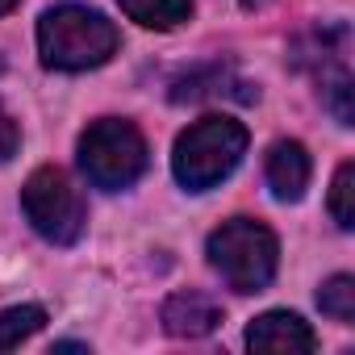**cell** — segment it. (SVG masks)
Listing matches in <instances>:
<instances>
[{"label": "cell", "instance_id": "1", "mask_svg": "<svg viewBox=\"0 0 355 355\" xmlns=\"http://www.w3.org/2000/svg\"><path fill=\"white\" fill-rule=\"evenodd\" d=\"M117 26L84 5H55L38 21V55L51 71H88L117 55Z\"/></svg>", "mask_w": 355, "mask_h": 355}, {"label": "cell", "instance_id": "2", "mask_svg": "<svg viewBox=\"0 0 355 355\" xmlns=\"http://www.w3.org/2000/svg\"><path fill=\"white\" fill-rule=\"evenodd\" d=\"M247 125L234 117H201L193 121L171 150V171L189 193H209L243 163Z\"/></svg>", "mask_w": 355, "mask_h": 355}, {"label": "cell", "instance_id": "3", "mask_svg": "<svg viewBox=\"0 0 355 355\" xmlns=\"http://www.w3.org/2000/svg\"><path fill=\"white\" fill-rule=\"evenodd\" d=\"M209 263L234 293H263L280 268L276 234L255 218H230L209 234Z\"/></svg>", "mask_w": 355, "mask_h": 355}, {"label": "cell", "instance_id": "4", "mask_svg": "<svg viewBox=\"0 0 355 355\" xmlns=\"http://www.w3.org/2000/svg\"><path fill=\"white\" fill-rule=\"evenodd\" d=\"M80 167L92 189L121 193L146 171V138L125 117H101L80 134Z\"/></svg>", "mask_w": 355, "mask_h": 355}, {"label": "cell", "instance_id": "5", "mask_svg": "<svg viewBox=\"0 0 355 355\" xmlns=\"http://www.w3.org/2000/svg\"><path fill=\"white\" fill-rule=\"evenodd\" d=\"M21 209L30 226L55 247H71L88 230V205L63 167H38L30 175L21 189Z\"/></svg>", "mask_w": 355, "mask_h": 355}, {"label": "cell", "instance_id": "6", "mask_svg": "<svg viewBox=\"0 0 355 355\" xmlns=\"http://www.w3.org/2000/svg\"><path fill=\"white\" fill-rule=\"evenodd\" d=\"M247 347L268 351V355H309L318 347V334L309 330L305 318L288 309H268L247 326Z\"/></svg>", "mask_w": 355, "mask_h": 355}, {"label": "cell", "instance_id": "7", "mask_svg": "<svg viewBox=\"0 0 355 355\" xmlns=\"http://www.w3.org/2000/svg\"><path fill=\"white\" fill-rule=\"evenodd\" d=\"M222 326V305L209 293H175L163 301V330L175 338H205Z\"/></svg>", "mask_w": 355, "mask_h": 355}, {"label": "cell", "instance_id": "8", "mask_svg": "<svg viewBox=\"0 0 355 355\" xmlns=\"http://www.w3.org/2000/svg\"><path fill=\"white\" fill-rule=\"evenodd\" d=\"M309 175H313V163H309V150L301 142L280 138L268 150V184H272L276 201H301L309 189Z\"/></svg>", "mask_w": 355, "mask_h": 355}, {"label": "cell", "instance_id": "9", "mask_svg": "<svg viewBox=\"0 0 355 355\" xmlns=\"http://www.w3.org/2000/svg\"><path fill=\"white\" fill-rule=\"evenodd\" d=\"M121 13L146 30H175L193 17V0H117Z\"/></svg>", "mask_w": 355, "mask_h": 355}, {"label": "cell", "instance_id": "10", "mask_svg": "<svg viewBox=\"0 0 355 355\" xmlns=\"http://www.w3.org/2000/svg\"><path fill=\"white\" fill-rule=\"evenodd\" d=\"M230 84H234V76H230L222 63H214V67H201V71H189V76H180V80H175V88H171V101H175V105L214 101V96L230 92Z\"/></svg>", "mask_w": 355, "mask_h": 355}, {"label": "cell", "instance_id": "11", "mask_svg": "<svg viewBox=\"0 0 355 355\" xmlns=\"http://www.w3.org/2000/svg\"><path fill=\"white\" fill-rule=\"evenodd\" d=\"M46 322V313L38 305H17V309H5L0 313V351H13L21 347L30 334H38Z\"/></svg>", "mask_w": 355, "mask_h": 355}, {"label": "cell", "instance_id": "12", "mask_svg": "<svg viewBox=\"0 0 355 355\" xmlns=\"http://www.w3.org/2000/svg\"><path fill=\"white\" fill-rule=\"evenodd\" d=\"M330 218L338 230L355 226V163H338L334 171V184H330Z\"/></svg>", "mask_w": 355, "mask_h": 355}, {"label": "cell", "instance_id": "13", "mask_svg": "<svg viewBox=\"0 0 355 355\" xmlns=\"http://www.w3.org/2000/svg\"><path fill=\"white\" fill-rule=\"evenodd\" d=\"M318 305H322L326 318L351 322V318H355V280H351V276H330V280L318 288Z\"/></svg>", "mask_w": 355, "mask_h": 355}, {"label": "cell", "instance_id": "14", "mask_svg": "<svg viewBox=\"0 0 355 355\" xmlns=\"http://www.w3.org/2000/svg\"><path fill=\"white\" fill-rule=\"evenodd\" d=\"M322 92H326V105L334 109V117H338V125H351V76L338 67L326 84H322Z\"/></svg>", "mask_w": 355, "mask_h": 355}, {"label": "cell", "instance_id": "15", "mask_svg": "<svg viewBox=\"0 0 355 355\" xmlns=\"http://www.w3.org/2000/svg\"><path fill=\"white\" fill-rule=\"evenodd\" d=\"M17 146H21V125L13 121V113L5 105H0V163H9L17 155Z\"/></svg>", "mask_w": 355, "mask_h": 355}, {"label": "cell", "instance_id": "16", "mask_svg": "<svg viewBox=\"0 0 355 355\" xmlns=\"http://www.w3.org/2000/svg\"><path fill=\"white\" fill-rule=\"evenodd\" d=\"M21 0H0V13H9V9H17Z\"/></svg>", "mask_w": 355, "mask_h": 355}]
</instances>
